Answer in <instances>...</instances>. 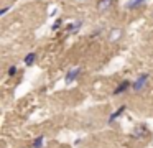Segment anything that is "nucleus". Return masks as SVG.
Returning a JSON list of instances; mask_svg holds the SVG:
<instances>
[{"label":"nucleus","mask_w":153,"mask_h":148,"mask_svg":"<svg viewBox=\"0 0 153 148\" xmlns=\"http://www.w3.org/2000/svg\"><path fill=\"white\" fill-rule=\"evenodd\" d=\"M125 110H127V105H125V104L119 105V107H117L115 110H114L112 114L109 115V118H107V123H109V125H114V123H115V122L119 120L120 117H122L123 114H125Z\"/></svg>","instance_id":"obj_4"},{"label":"nucleus","mask_w":153,"mask_h":148,"mask_svg":"<svg viewBox=\"0 0 153 148\" xmlns=\"http://www.w3.org/2000/svg\"><path fill=\"white\" fill-rule=\"evenodd\" d=\"M122 35H123V30L122 28H112L109 31V41H119L120 38H122Z\"/></svg>","instance_id":"obj_7"},{"label":"nucleus","mask_w":153,"mask_h":148,"mask_svg":"<svg viewBox=\"0 0 153 148\" xmlns=\"http://www.w3.org/2000/svg\"><path fill=\"white\" fill-rule=\"evenodd\" d=\"M36 59H38V54L35 51H31V53H28V54L23 58V64L27 66V68H31V66L36 62Z\"/></svg>","instance_id":"obj_6"},{"label":"nucleus","mask_w":153,"mask_h":148,"mask_svg":"<svg viewBox=\"0 0 153 148\" xmlns=\"http://www.w3.org/2000/svg\"><path fill=\"white\" fill-rule=\"evenodd\" d=\"M10 8H12V7H10V5H7V7H4V8L0 10V15L4 16V15H5V13H7V12H8V10H10Z\"/></svg>","instance_id":"obj_14"},{"label":"nucleus","mask_w":153,"mask_h":148,"mask_svg":"<svg viewBox=\"0 0 153 148\" xmlns=\"http://www.w3.org/2000/svg\"><path fill=\"white\" fill-rule=\"evenodd\" d=\"M115 2V0H99V3H97V8H99L100 13L107 12V10L112 7V3Z\"/></svg>","instance_id":"obj_9"},{"label":"nucleus","mask_w":153,"mask_h":148,"mask_svg":"<svg viewBox=\"0 0 153 148\" xmlns=\"http://www.w3.org/2000/svg\"><path fill=\"white\" fill-rule=\"evenodd\" d=\"M43 147H45V135H40L31 141V148H43Z\"/></svg>","instance_id":"obj_11"},{"label":"nucleus","mask_w":153,"mask_h":148,"mask_svg":"<svg viewBox=\"0 0 153 148\" xmlns=\"http://www.w3.org/2000/svg\"><path fill=\"white\" fill-rule=\"evenodd\" d=\"M61 25H63V20L58 18L56 22H54L53 25H51V30H53V31H56V30H59V28H61Z\"/></svg>","instance_id":"obj_13"},{"label":"nucleus","mask_w":153,"mask_h":148,"mask_svg":"<svg viewBox=\"0 0 153 148\" xmlns=\"http://www.w3.org/2000/svg\"><path fill=\"white\" fill-rule=\"evenodd\" d=\"M145 2L146 0H128V2L125 3V8L127 10H137L142 5H145Z\"/></svg>","instance_id":"obj_8"},{"label":"nucleus","mask_w":153,"mask_h":148,"mask_svg":"<svg viewBox=\"0 0 153 148\" xmlns=\"http://www.w3.org/2000/svg\"><path fill=\"white\" fill-rule=\"evenodd\" d=\"M132 135H133L135 138H143V137L146 135V128H145V125H142V123H140V125H137Z\"/></svg>","instance_id":"obj_10"},{"label":"nucleus","mask_w":153,"mask_h":148,"mask_svg":"<svg viewBox=\"0 0 153 148\" xmlns=\"http://www.w3.org/2000/svg\"><path fill=\"white\" fill-rule=\"evenodd\" d=\"M132 84H133V81H128V79H125V81L119 82V84L115 86V89L112 91V95H114V97H117V95L125 94L127 91H130V89H132Z\"/></svg>","instance_id":"obj_3"},{"label":"nucleus","mask_w":153,"mask_h":148,"mask_svg":"<svg viewBox=\"0 0 153 148\" xmlns=\"http://www.w3.org/2000/svg\"><path fill=\"white\" fill-rule=\"evenodd\" d=\"M82 25H84V20H74L69 25H66V31L69 33V35H74V33H77L82 28Z\"/></svg>","instance_id":"obj_5"},{"label":"nucleus","mask_w":153,"mask_h":148,"mask_svg":"<svg viewBox=\"0 0 153 148\" xmlns=\"http://www.w3.org/2000/svg\"><path fill=\"white\" fill-rule=\"evenodd\" d=\"M17 72H18V68L17 66H10V68L7 69V76H17Z\"/></svg>","instance_id":"obj_12"},{"label":"nucleus","mask_w":153,"mask_h":148,"mask_svg":"<svg viewBox=\"0 0 153 148\" xmlns=\"http://www.w3.org/2000/svg\"><path fill=\"white\" fill-rule=\"evenodd\" d=\"M148 82H150V72H140L132 84V91L133 92H142L143 89L148 86Z\"/></svg>","instance_id":"obj_1"},{"label":"nucleus","mask_w":153,"mask_h":148,"mask_svg":"<svg viewBox=\"0 0 153 148\" xmlns=\"http://www.w3.org/2000/svg\"><path fill=\"white\" fill-rule=\"evenodd\" d=\"M82 74V68L81 66H74V68H71L69 71H66V76H64V84H73V82H76L77 79H79V76Z\"/></svg>","instance_id":"obj_2"}]
</instances>
